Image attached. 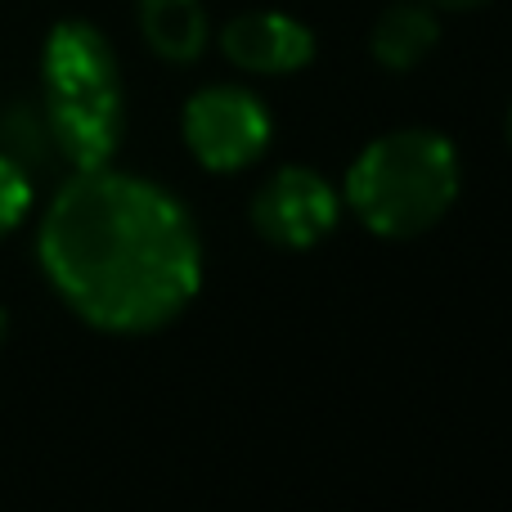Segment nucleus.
Returning <instances> with one entry per match:
<instances>
[{"label":"nucleus","mask_w":512,"mask_h":512,"mask_svg":"<svg viewBox=\"0 0 512 512\" xmlns=\"http://www.w3.org/2000/svg\"><path fill=\"white\" fill-rule=\"evenodd\" d=\"M36 256L63 306L113 337L158 333L203 288V239L189 207L113 167L77 171L54 194Z\"/></svg>","instance_id":"f257e3e1"},{"label":"nucleus","mask_w":512,"mask_h":512,"mask_svg":"<svg viewBox=\"0 0 512 512\" xmlns=\"http://www.w3.org/2000/svg\"><path fill=\"white\" fill-rule=\"evenodd\" d=\"M45 122L59 153L77 171L108 167L122 144V68L95 23L68 18L45 36L41 50Z\"/></svg>","instance_id":"f03ea898"},{"label":"nucleus","mask_w":512,"mask_h":512,"mask_svg":"<svg viewBox=\"0 0 512 512\" xmlns=\"http://www.w3.org/2000/svg\"><path fill=\"white\" fill-rule=\"evenodd\" d=\"M459 153L436 131H391L346 171V207L378 239H418L459 198Z\"/></svg>","instance_id":"7ed1b4c3"},{"label":"nucleus","mask_w":512,"mask_h":512,"mask_svg":"<svg viewBox=\"0 0 512 512\" xmlns=\"http://www.w3.org/2000/svg\"><path fill=\"white\" fill-rule=\"evenodd\" d=\"M185 144L194 153L198 167L230 176L252 162H261V153L270 149V108L243 86H207L198 95H189L185 117H180Z\"/></svg>","instance_id":"20e7f679"},{"label":"nucleus","mask_w":512,"mask_h":512,"mask_svg":"<svg viewBox=\"0 0 512 512\" xmlns=\"http://www.w3.org/2000/svg\"><path fill=\"white\" fill-rule=\"evenodd\" d=\"M337 216H342V198L310 167H279L252 194V230L288 252L324 243L337 230Z\"/></svg>","instance_id":"39448f33"},{"label":"nucleus","mask_w":512,"mask_h":512,"mask_svg":"<svg viewBox=\"0 0 512 512\" xmlns=\"http://www.w3.org/2000/svg\"><path fill=\"white\" fill-rule=\"evenodd\" d=\"M221 54L252 77H288L315 59V32L279 9H248L221 27Z\"/></svg>","instance_id":"423d86ee"},{"label":"nucleus","mask_w":512,"mask_h":512,"mask_svg":"<svg viewBox=\"0 0 512 512\" xmlns=\"http://www.w3.org/2000/svg\"><path fill=\"white\" fill-rule=\"evenodd\" d=\"M135 18H140V36L158 59L198 63L207 50V9L203 0H135Z\"/></svg>","instance_id":"0eeeda50"},{"label":"nucleus","mask_w":512,"mask_h":512,"mask_svg":"<svg viewBox=\"0 0 512 512\" xmlns=\"http://www.w3.org/2000/svg\"><path fill=\"white\" fill-rule=\"evenodd\" d=\"M436 41H441V18H436V9L427 5V0H400L369 32L373 59L391 72L418 68V63L436 50Z\"/></svg>","instance_id":"6e6552de"},{"label":"nucleus","mask_w":512,"mask_h":512,"mask_svg":"<svg viewBox=\"0 0 512 512\" xmlns=\"http://www.w3.org/2000/svg\"><path fill=\"white\" fill-rule=\"evenodd\" d=\"M27 212H32V180L14 158L0 153V239L14 234Z\"/></svg>","instance_id":"1a4fd4ad"},{"label":"nucleus","mask_w":512,"mask_h":512,"mask_svg":"<svg viewBox=\"0 0 512 512\" xmlns=\"http://www.w3.org/2000/svg\"><path fill=\"white\" fill-rule=\"evenodd\" d=\"M427 5H436V9H477V5H486V0H427Z\"/></svg>","instance_id":"9d476101"},{"label":"nucleus","mask_w":512,"mask_h":512,"mask_svg":"<svg viewBox=\"0 0 512 512\" xmlns=\"http://www.w3.org/2000/svg\"><path fill=\"white\" fill-rule=\"evenodd\" d=\"M5 333H9V315H5V306H0V342H5Z\"/></svg>","instance_id":"9b49d317"},{"label":"nucleus","mask_w":512,"mask_h":512,"mask_svg":"<svg viewBox=\"0 0 512 512\" xmlns=\"http://www.w3.org/2000/svg\"><path fill=\"white\" fill-rule=\"evenodd\" d=\"M508 144H512V108H508Z\"/></svg>","instance_id":"f8f14e48"}]
</instances>
